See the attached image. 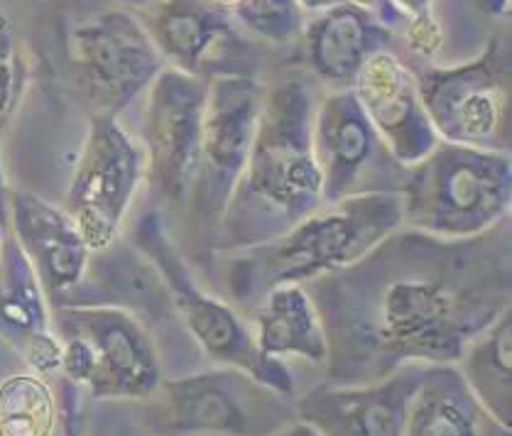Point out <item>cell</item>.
<instances>
[{
	"label": "cell",
	"instance_id": "cell-1",
	"mask_svg": "<svg viewBox=\"0 0 512 436\" xmlns=\"http://www.w3.org/2000/svg\"><path fill=\"white\" fill-rule=\"evenodd\" d=\"M302 287L324 326L329 385H368L407 363H459L510 307V228L459 241L397 228Z\"/></svg>",
	"mask_w": 512,
	"mask_h": 436
},
{
	"label": "cell",
	"instance_id": "cell-2",
	"mask_svg": "<svg viewBox=\"0 0 512 436\" xmlns=\"http://www.w3.org/2000/svg\"><path fill=\"white\" fill-rule=\"evenodd\" d=\"M314 111L307 81H282L265 91L248 160L221 218L223 248L275 241L324 206L312 152Z\"/></svg>",
	"mask_w": 512,
	"mask_h": 436
},
{
	"label": "cell",
	"instance_id": "cell-3",
	"mask_svg": "<svg viewBox=\"0 0 512 436\" xmlns=\"http://www.w3.org/2000/svg\"><path fill=\"white\" fill-rule=\"evenodd\" d=\"M402 228L400 192L358 194L319 206L275 241L241 250L228 270L236 304L258 307L272 287L307 285L339 272Z\"/></svg>",
	"mask_w": 512,
	"mask_h": 436
},
{
	"label": "cell",
	"instance_id": "cell-4",
	"mask_svg": "<svg viewBox=\"0 0 512 436\" xmlns=\"http://www.w3.org/2000/svg\"><path fill=\"white\" fill-rule=\"evenodd\" d=\"M402 226L437 238H476L510 214V152L439 140L400 187Z\"/></svg>",
	"mask_w": 512,
	"mask_h": 436
},
{
	"label": "cell",
	"instance_id": "cell-5",
	"mask_svg": "<svg viewBox=\"0 0 512 436\" xmlns=\"http://www.w3.org/2000/svg\"><path fill=\"white\" fill-rule=\"evenodd\" d=\"M64 59L76 96L94 116L113 118L167 67L143 23L125 8L79 15L64 37Z\"/></svg>",
	"mask_w": 512,
	"mask_h": 436
},
{
	"label": "cell",
	"instance_id": "cell-6",
	"mask_svg": "<svg viewBox=\"0 0 512 436\" xmlns=\"http://www.w3.org/2000/svg\"><path fill=\"white\" fill-rule=\"evenodd\" d=\"M152 427L170 436H272L297 419L290 397L236 368L160 383Z\"/></svg>",
	"mask_w": 512,
	"mask_h": 436
},
{
	"label": "cell",
	"instance_id": "cell-7",
	"mask_svg": "<svg viewBox=\"0 0 512 436\" xmlns=\"http://www.w3.org/2000/svg\"><path fill=\"white\" fill-rule=\"evenodd\" d=\"M138 243L160 272V280L165 285L167 297L172 299L174 312L179 314L189 334L211 361L221 368L243 370L280 395H294V380L287 365L260 356L255 336L250 334L236 309L196 285L192 272L184 265L182 255L172 245L157 214H147L140 221Z\"/></svg>",
	"mask_w": 512,
	"mask_h": 436
},
{
	"label": "cell",
	"instance_id": "cell-8",
	"mask_svg": "<svg viewBox=\"0 0 512 436\" xmlns=\"http://www.w3.org/2000/svg\"><path fill=\"white\" fill-rule=\"evenodd\" d=\"M415 76L439 140L510 152V52L500 42H490L473 62L432 67Z\"/></svg>",
	"mask_w": 512,
	"mask_h": 436
},
{
	"label": "cell",
	"instance_id": "cell-9",
	"mask_svg": "<svg viewBox=\"0 0 512 436\" xmlns=\"http://www.w3.org/2000/svg\"><path fill=\"white\" fill-rule=\"evenodd\" d=\"M62 368L94 397H152L160 388L155 343L135 316L118 309H64Z\"/></svg>",
	"mask_w": 512,
	"mask_h": 436
},
{
	"label": "cell",
	"instance_id": "cell-10",
	"mask_svg": "<svg viewBox=\"0 0 512 436\" xmlns=\"http://www.w3.org/2000/svg\"><path fill=\"white\" fill-rule=\"evenodd\" d=\"M263 98V84L253 76L209 79L201 121L199 167L189 201L201 226L214 228L216 233L248 160Z\"/></svg>",
	"mask_w": 512,
	"mask_h": 436
},
{
	"label": "cell",
	"instance_id": "cell-11",
	"mask_svg": "<svg viewBox=\"0 0 512 436\" xmlns=\"http://www.w3.org/2000/svg\"><path fill=\"white\" fill-rule=\"evenodd\" d=\"M312 152L324 184V204L358 194L400 192L405 182L407 167L390 155L353 89L334 91L317 106Z\"/></svg>",
	"mask_w": 512,
	"mask_h": 436
},
{
	"label": "cell",
	"instance_id": "cell-12",
	"mask_svg": "<svg viewBox=\"0 0 512 436\" xmlns=\"http://www.w3.org/2000/svg\"><path fill=\"white\" fill-rule=\"evenodd\" d=\"M145 167L143 147L133 143L118 118L91 116L67 194V214L74 218L89 250H103L113 243Z\"/></svg>",
	"mask_w": 512,
	"mask_h": 436
},
{
	"label": "cell",
	"instance_id": "cell-13",
	"mask_svg": "<svg viewBox=\"0 0 512 436\" xmlns=\"http://www.w3.org/2000/svg\"><path fill=\"white\" fill-rule=\"evenodd\" d=\"M157 52L174 69L199 79L253 76L258 52L228 10L209 0H147L138 15Z\"/></svg>",
	"mask_w": 512,
	"mask_h": 436
},
{
	"label": "cell",
	"instance_id": "cell-14",
	"mask_svg": "<svg viewBox=\"0 0 512 436\" xmlns=\"http://www.w3.org/2000/svg\"><path fill=\"white\" fill-rule=\"evenodd\" d=\"M145 145L152 187L170 204H187L201 152V121L209 81L165 67L150 86Z\"/></svg>",
	"mask_w": 512,
	"mask_h": 436
},
{
	"label": "cell",
	"instance_id": "cell-15",
	"mask_svg": "<svg viewBox=\"0 0 512 436\" xmlns=\"http://www.w3.org/2000/svg\"><path fill=\"white\" fill-rule=\"evenodd\" d=\"M427 363H407L368 385H319L294 412L319 436H405L407 407Z\"/></svg>",
	"mask_w": 512,
	"mask_h": 436
},
{
	"label": "cell",
	"instance_id": "cell-16",
	"mask_svg": "<svg viewBox=\"0 0 512 436\" xmlns=\"http://www.w3.org/2000/svg\"><path fill=\"white\" fill-rule=\"evenodd\" d=\"M351 89L397 165H417L437 147L439 138L419 98L417 76L390 49L363 64Z\"/></svg>",
	"mask_w": 512,
	"mask_h": 436
},
{
	"label": "cell",
	"instance_id": "cell-17",
	"mask_svg": "<svg viewBox=\"0 0 512 436\" xmlns=\"http://www.w3.org/2000/svg\"><path fill=\"white\" fill-rule=\"evenodd\" d=\"M390 42V25L361 3L326 10L304 30L312 72L341 89H351L363 64L373 54L390 49Z\"/></svg>",
	"mask_w": 512,
	"mask_h": 436
},
{
	"label": "cell",
	"instance_id": "cell-18",
	"mask_svg": "<svg viewBox=\"0 0 512 436\" xmlns=\"http://www.w3.org/2000/svg\"><path fill=\"white\" fill-rule=\"evenodd\" d=\"M13 223L18 245L30 260L40 285L49 292H67L81 280L89 245L67 211L49 206L32 194H15Z\"/></svg>",
	"mask_w": 512,
	"mask_h": 436
},
{
	"label": "cell",
	"instance_id": "cell-19",
	"mask_svg": "<svg viewBox=\"0 0 512 436\" xmlns=\"http://www.w3.org/2000/svg\"><path fill=\"white\" fill-rule=\"evenodd\" d=\"M405 436H510L454 363H432L407 407Z\"/></svg>",
	"mask_w": 512,
	"mask_h": 436
},
{
	"label": "cell",
	"instance_id": "cell-20",
	"mask_svg": "<svg viewBox=\"0 0 512 436\" xmlns=\"http://www.w3.org/2000/svg\"><path fill=\"white\" fill-rule=\"evenodd\" d=\"M255 326V346L270 361L299 356L321 365L329 358L317 307L302 285H280L265 292L255 307Z\"/></svg>",
	"mask_w": 512,
	"mask_h": 436
},
{
	"label": "cell",
	"instance_id": "cell-21",
	"mask_svg": "<svg viewBox=\"0 0 512 436\" xmlns=\"http://www.w3.org/2000/svg\"><path fill=\"white\" fill-rule=\"evenodd\" d=\"M510 353H512V316L505 309L486 331L468 341L464 348L461 375L486 410L510 429L512 388H510Z\"/></svg>",
	"mask_w": 512,
	"mask_h": 436
},
{
	"label": "cell",
	"instance_id": "cell-22",
	"mask_svg": "<svg viewBox=\"0 0 512 436\" xmlns=\"http://www.w3.org/2000/svg\"><path fill=\"white\" fill-rule=\"evenodd\" d=\"M0 334L27 346L47 334L42 285L18 243L10 241L0 255Z\"/></svg>",
	"mask_w": 512,
	"mask_h": 436
},
{
	"label": "cell",
	"instance_id": "cell-23",
	"mask_svg": "<svg viewBox=\"0 0 512 436\" xmlns=\"http://www.w3.org/2000/svg\"><path fill=\"white\" fill-rule=\"evenodd\" d=\"M57 405L35 375H13L0 385V436H52Z\"/></svg>",
	"mask_w": 512,
	"mask_h": 436
},
{
	"label": "cell",
	"instance_id": "cell-24",
	"mask_svg": "<svg viewBox=\"0 0 512 436\" xmlns=\"http://www.w3.org/2000/svg\"><path fill=\"white\" fill-rule=\"evenodd\" d=\"M245 30L268 42H290L302 32L304 20L297 0H238L231 8Z\"/></svg>",
	"mask_w": 512,
	"mask_h": 436
},
{
	"label": "cell",
	"instance_id": "cell-25",
	"mask_svg": "<svg viewBox=\"0 0 512 436\" xmlns=\"http://www.w3.org/2000/svg\"><path fill=\"white\" fill-rule=\"evenodd\" d=\"M25 62L10 20L0 13V130L13 118L20 94H23Z\"/></svg>",
	"mask_w": 512,
	"mask_h": 436
},
{
	"label": "cell",
	"instance_id": "cell-26",
	"mask_svg": "<svg viewBox=\"0 0 512 436\" xmlns=\"http://www.w3.org/2000/svg\"><path fill=\"white\" fill-rule=\"evenodd\" d=\"M388 5L397 15H407V18H427L429 5L432 0H388Z\"/></svg>",
	"mask_w": 512,
	"mask_h": 436
},
{
	"label": "cell",
	"instance_id": "cell-27",
	"mask_svg": "<svg viewBox=\"0 0 512 436\" xmlns=\"http://www.w3.org/2000/svg\"><path fill=\"white\" fill-rule=\"evenodd\" d=\"M348 3H356V0H297L299 10H307V13H326V10H334L339 5H348Z\"/></svg>",
	"mask_w": 512,
	"mask_h": 436
},
{
	"label": "cell",
	"instance_id": "cell-28",
	"mask_svg": "<svg viewBox=\"0 0 512 436\" xmlns=\"http://www.w3.org/2000/svg\"><path fill=\"white\" fill-rule=\"evenodd\" d=\"M272 436H319V434L314 432V429L309 427V424H304V422H299V419H294V422L287 424V427L277 429V432L272 434Z\"/></svg>",
	"mask_w": 512,
	"mask_h": 436
},
{
	"label": "cell",
	"instance_id": "cell-29",
	"mask_svg": "<svg viewBox=\"0 0 512 436\" xmlns=\"http://www.w3.org/2000/svg\"><path fill=\"white\" fill-rule=\"evenodd\" d=\"M209 3L219 5V8H223V10H228V13H231V8H233V5H236V3H238V0H209Z\"/></svg>",
	"mask_w": 512,
	"mask_h": 436
},
{
	"label": "cell",
	"instance_id": "cell-30",
	"mask_svg": "<svg viewBox=\"0 0 512 436\" xmlns=\"http://www.w3.org/2000/svg\"><path fill=\"white\" fill-rule=\"evenodd\" d=\"M123 3H128V5H138V8H140V5H145L147 0H123Z\"/></svg>",
	"mask_w": 512,
	"mask_h": 436
}]
</instances>
